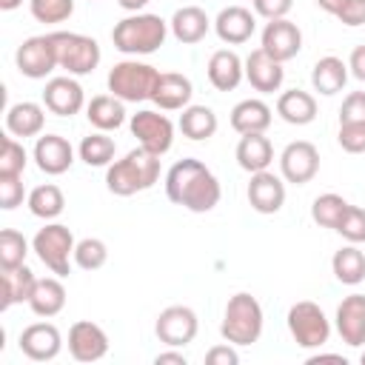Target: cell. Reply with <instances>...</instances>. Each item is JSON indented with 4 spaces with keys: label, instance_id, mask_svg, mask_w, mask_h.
<instances>
[{
    "label": "cell",
    "instance_id": "obj_1",
    "mask_svg": "<svg viewBox=\"0 0 365 365\" xmlns=\"http://www.w3.org/2000/svg\"><path fill=\"white\" fill-rule=\"evenodd\" d=\"M165 194L174 205L185 211L208 214L211 208L220 205L222 188L205 163H200L197 157H182L165 174Z\"/></svg>",
    "mask_w": 365,
    "mask_h": 365
},
{
    "label": "cell",
    "instance_id": "obj_2",
    "mask_svg": "<svg viewBox=\"0 0 365 365\" xmlns=\"http://www.w3.org/2000/svg\"><path fill=\"white\" fill-rule=\"evenodd\" d=\"M157 180H160V157L143 145L131 148L123 160H114L106 168V188L114 197H131L148 191Z\"/></svg>",
    "mask_w": 365,
    "mask_h": 365
},
{
    "label": "cell",
    "instance_id": "obj_3",
    "mask_svg": "<svg viewBox=\"0 0 365 365\" xmlns=\"http://www.w3.org/2000/svg\"><path fill=\"white\" fill-rule=\"evenodd\" d=\"M168 31H171L168 20H163L160 14L137 11V14H128L120 23H114L111 43L117 51H123L128 57H140V54H154L165 43Z\"/></svg>",
    "mask_w": 365,
    "mask_h": 365
},
{
    "label": "cell",
    "instance_id": "obj_4",
    "mask_svg": "<svg viewBox=\"0 0 365 365\" xmlns=\"http://www.w3.org/2000/svg\"><path fill=\"white\" fill-rule=\"evenodd\" d=\"M262 325H265V314L254 294L237 291L234 297H228L222 322H220V336L225 342H231L237 348L254 345L262 336Z\"/></svg>",
    "mask_w": 365,
    "mask_h": 365
},
{
    "label": "cell",
    "instance_id": "obj_5",
    "mask_svg": "<svg viewBox=\"0 0 365 365\" xmlns=\"http://www.w3.org/2000/svg\"><path fill=\"white\" fill-rule=\"evenodd\" d=\"M157 77H160V71L154 66L131 57V60L114 63L106 83H108V91L114 97H120L123 103H143V100H151Z\"/></svg>",
    "mask_w": 365,
    "mask_h": 365
},
{
    "label": "cell",
    "instance_id": "obj_6",
    "mask_svg": "<svg viewBox=\"0 0 365 365\" xmlns=\"http://www.w3.org/2000/svg\"><path fill=\"white\" fill-rule=\"evenodd\" d=\"M74 234L68 225L63 222H46L34 240H31V251L37 254V259L57 277H68L71 274V259H74Z\"/></svg>",
    "mask_w": 365,
    "mask_h": 365
},
{
    "label": "cell",
    "instance_id": "obj_7",
    "mask_svg": "<svg viewBox=\"0 0 365 365\" xmlns=\"http://www.w3.org/2000/svg\"><path fill=\"white\" fill-rule=\"evenodd\" d=\"M54 40V51H57V66L66 68L71 77H83L91 74L100 66V43L88 34L80 31H51Z\"/></svg>",
    "mask_w": 365,
    "mask_h": 365
},
{
    "label": "cell",
    "instance_id": "obj_8",
    "mask_svg": "<svg viewBox=\"0 0 365 365\" xmlns=\"http://www.w3.org/2000/svg\"><path fill=\"white\" fill-rule=\"evenodd\" d=\"M288 331L294 336V342L299 348H322L331 336V319L325 317V311L311 302V299H299L288 308Z\"/></svg>",
    "mask_w": 365,
    "mask_h": 365
},
{
    "label": "cell",
    "instance_id": "obj_9",
    "mask_svg": "<svg viewBox=\"0 0 365 365\" xmlns=\"http://www.w3.org/2000/svg\"><path fill=\"white\" fill-rule=\"evenodd\" d=\"M14 66L29 80H46L57 66V51L51 34H34L26 37L14 51Z\"/></svg>",
    "mask_w": 365,
    "mask_h": 365
},
{
    "label": "cell",
    "instance_id": "obj_10",
    "mask_svg": "<svg viewBox=\"0 0 365 365\" xmlns=\"http://www.w3.org/2000/svg\"><path fill=\"white\" fill-rule=\"evenodd\" d=\"M128 128H131V134L137 137V143H140L143 148H148L151 154H157V157L168 154L171 145H174V123H171L165 114H160V111L143 108V111L131 114Z\"/></svg>",
    "mask_w": 365,
    "mask_h": 365
},
{
    "label": "cell",
    "instance_id": "obj_11",
    "mask_svg": "<svg viewBox=\"0 0 365 365\" xmlns=\"http://www.w3.org/2000/svg\"><path fill=\"white\" fill-rule=\"evenodd\" d=\"M197 331H200V319L188 305H168L157 314V322H154L157 339L168 348H185L188 342H194Z\"/></svg>",
    "mask_w": 365,
    "mask_h": 365
},
{
    "label": "cell",
    "instance_id": "obj_12",
    "mask_svg": "<svg viewBox=\"0 0 365 365\" xmlns=\"http://www.w3.org/2000/svg\"><path fill=\"white\" fill-rule=\"evenodd\" d=\"M319 171V151L308 140H294L279 154V177L291 185H305Z\"/></svg>",
    "mask_w": 365,
    "mask_h": 365
},
{
    "label": "cell",
    "instance_id": "obj_13",
    "mask_svg": "<svg viewBox=\"0 0 365 365\" xmlns=\"http://www.w3.org/2000/svg\"><path fill=\"white\" fill-rule=\"evenodd\" d=\"M259 48L265 54H271L274 60L279 63H288L299 54L302 48V31L297 23H291L288 17H279V20H268L265 29H262V37H259Z\"/></svg>",
    "mask_w": 365,
    "mask_h": 365
},
{
    "label": "cell",
    "instance_id": "obj_14",
    "mask_svg": "<svg viewBox=\"0 0 365 365\" xmlns=\"http://www.w3.org/2000/svg\"><path fill=\"white\" fill-rule=\"evenodd\" d=\"M20 351L31 362H51L63 351V334L54 322H31L20 331Z\"/></svg>",
    "mask_w": 365,
    "mask_h": 365
},
{
    "label": "cell",
    "instance_id": "obj_15",
    "mask_svg": "<svg viewBox=\"0 0 365 365\" xmlns=\"http://www.w3.org/2000/svg\"><path fill=\"white\" fill-rule=\"evenodd\" d=\"M43 106L57 117H74L86 108V91L71 74L51 77L43 88Z\"/></svg>",
    "mask_w": 365,
    "mask_h": 365
},
{
    "label": "cell",
    "instance_id": "obj_16",
    "mask_svg": "<svg viewBox=\"0 0 365 365\" xmlns=\"http://www.w3.org/2000/svg\"><path fill=\"white\" fill-rule=\"evenodd\" d=\"M68 354L77 362H97L108 354V334L91 322V319H77L68 328Z\"/></svg>",
    "mask_w": 365,
    "mask_h": 365
},
{
    "label": "cell",
    "instance_id": "obj_17",
    "mask_svg": "<svg viewBox=\"0 0 365 365\" xmlns=\"http://www.w3.org/2000/svg\"><path fill=\"white\" fill-rule=\"evenodd\" d=\"M31 157L37 168L48 177H60L74 165V148L63 134H40Z\"/></svg>",
    "mask_w": 365,
    "mask_h": 365
},
{
    "label": "cell",
    "instance_id": "obj_18",
    "mask_svg": "<svg viewBox=\"0 0 365 365\" xmlns=\"http://www.w3.org/2000/svg\"><path fill=\"white\" fill-rule=\"evenodd\" d=\"M248 205L257 214H277L285 205V180L277 177L274 171H257L251 174V182L245 188Z\"/></svg>",
    "mask_w": 365,
    "mask_h": 365
},
{
    "label": "cell",
    "instance_id": "obj_19",
    "mask_svg": "<svg viewBox=\"0 0 365 365\" xmlns=\"http://www.w3.org/2000/svg\"><path fill=\"white\" fill-rule=\"evenodd\" d=\"M334 325L345 345L362 348L365 345V294H348L336 305Z\"/></svg>",
    "mask_w": 365,
    "mask_h": 365
},
{
    "label": "cell",
    "instance_id": "obj_20",
    "mask_svg": "<svg viewBox=\"0 0 365 365\" xmlns=\"http://www.w3.org/2000/svg\"><path fill=\"white\" fill-rule=\"evenodd\" d=\"M214 31L222 43L228 46H242L254 37L257 31V17L251 9L245 6H225L217 17H214Z\"/></svg>",
    "mask_w": 365,
    "mask_h": 365
},
{
    "label": "cell",
    "instance_id": "obj_21",
    "mask_svg": "<svg viewBox=\"0 0 365 365\" xmlns=\"http://www.w3.org/2000/svg\"><path fill=\"white\" fill-rule=\"evenodd\" d=\"M245 80L251 83L254 91L259 94H274L282 88L285 80V68L279 60H274L271 54H265L262 48H254L245 57Z\"/></svg>",
    "mask_w": 365,
    "mask_h": 365
},
{
    "label": "cell",
    "instance_id": "obj_22",
    "mask_svg": "<svg viewBox=\"0 0 365 365\" xmlns=\"http://www.w3.org/2000/svg\"><path fill=\"white\" fill-rule=\"evenodd\" d=\"M191 94H194V86H191V80L185 74L160 71L154 94H151V103L160 111H182L185 106H191Z\"/></svg>",
    "mask_w": 365,
    "mask_h": 365
},
{
    "label": "cell",
    "instance_id": "obj_23",
    "mask_svg": "<svg viewBox=\"0 0 365 365\" xmlns=\"http://www.w3.org/2000/svg\"><path fill=\"white\" fill-rule=\"evenodd\" d=\"M205 71H208V83L217 91H234L245 77V60L231 48H217L208 57Z\"/></svg>",
    "mask_w": 365,
    "mask_h": 365
},
{
    "label": "cell",
    "instance_id": "obj_24",
    "mask_svg": "<svg viewBox=\"0 0 365 365\" xmlns=\"http://www.w3.org/2000/svg\"><path fill=\"white\" fill-rule=\"evenodd\" d=\"M211 26H214V20L200 6H182L168 20V29H171L174 40H180L182 46H194V43L205 40V34H208Z\"/></svg>",
    "mask_w": 365,
    "mask_h": 365
},
{
    "label": "cell",
    "instance_id": "obj_25",
    "mask_svg": "<svg viewBox=\"0 0 365 365\" xmlns=\"http://www.w3.org/2000/svg\"><path fill=\"white\" fill-rule=\"evenodd\" d=\"M46 125V106L31 103V100H20L14 106L6 108V131L11 137H40Z\"/></svg>",
    "mask_w": 365,
    "mask_h": 365
},
{
    "label": "cell",
    "instance_id": "obj_26",
    "mask_svg": "<svg viewBox=\"0 0 365 365\" xmlns=\"http://www.w3.org/2000/svg\"><path fill=\"white\" fill-rule=\"evenodd\" d=\"M274 114H271V106L259 97H248V100H240L234 108H231V128L237 134H265L268 125H271Z\"/></svg>",
    "mask_w": 365,
    "mask_h": 365
},
{
    "label": "cell",
    "instance_id": "obj_27",
    "mask_svg": "<svg viewBox=\"0 0 365 365\" xmlns=\"http://www.w3.org/2000/svg\"><path fill=\"white\" fill-rule=\"evenodd\" d=\"M234 157H237L242 171L257 174V171H265L274 163V145L265 134H240Z\"/></svg>",
    "mask_w": 365,
    "mask_h": 365
},
{
    "label": "cell",
    "instance_id": "obj_28",
    "mask_svg": "<svg viewBox=\"0 0 365 365\" xmlns=\"http://www.w3.org/2000/svg\"><path fill=\"white\" fill-rule=\"evenodd\" d=\"M29 308L34 317H43V319H51L66 308V288H63L57 274L34 282V291L29 297Z\"/></svg>",
    "mask_w": 365,
    "mask_h": 365
},
{
    "label": "cell",
    "instance_id": "obj_29",
    "mask_svg": "<svg viewBox=\"0 0 365 365\" xmlns=\"http://www.w3.org/2000/svg\"><path fill=\"white\" fill-rule=\"evenodd\" d=\"M348 63H342L339 57H334V54H325V57H319L317 63H314V68H311V86H314V91H319L322 97H334V94H339L342 88H345V83H348Z\"/></svg>",
    "mask_w": 365,
    "mask_h": 365
},
{
    "label": "cell",
    "instance_id": "obj_30",
    "mask_svg": "<svg viewBox=\"0 0 365 365\" xmlns=\"http://www.w3.org/2000/svg\"><path fill=\"white\" fill-rule=\"evenodd\" d=\"M277 114L288 125H308L317 120V97L302 88H288L277 97Z\"/></svg>",
    "mask_w": 365,
    "mask_h": 365
},
{
    "label": "cell",
    "instance_id": "obj_31",
    "mask_svg": "<svg viewBox=\"0 0 365 365\" xmlns=\"http://www.w3.org/2000/svg\"><path fill=\"white\" fill-rule=\"evenodd\" d=\"M86 117L97 131H117L125 123V103L114 94H97L86 103Z\"/></svg>",
    "mask_w": 365,
    "mask_h": 365
},
{
    "label": "cell",
    "instance_id": "obj_32",
    "mask_svg": "<svg viewBox=\"0 0 365 365\" xmlns=\"http://www.w3.org/2000/svg\"><path fill=\"white\" fill-rule=\"evenodd\" d=\"M217 125H220L217 114L208 106H185L180 114V131H182V137H188L194 143L211 140L217 134Z\"/></svg>",
    "mask_w": 365,
    "mask_h": 365
},
{
    "label": "cell",
    "instance_id": "obj_33",
    "mask_svg": "<svg viewBox=\"0 0 365 365\" xmlns=\"http://www.w3.org/2000/svg\"><path fill=\"white\" fill-rule=\"evenodd\" d=\"M34 282H37V277L26 262L17 265V268L3 271V302H0V308L9 311L17 302H29V297L34 291Z\"/></svg>",
    "mask_w": 365,
    "mask_h": 365
},
{
    "label": "cell",
    "instance_id": "obj_34",
    "mask_svg": "<svg viewBox=\"0 0 365 365\" xmlns=\"http://www.w3.org/2000/svg\"><path fill=\"white\" fill-rule=\"evenodd\" d=\"M26 205H29V211H31L37 220H46V222H48V220H57V217L63 214V208H66V197H63L60 185H54V182H43V185H37V188L29 191Z\"/></svg>",
    "mask_w": 365,
    "mask_h": 365
},
{
    "label": "cell",
    "instance_id": "obj_35",
    "mask_svg": "<svg viewBox=\"0 0 365 365\" xmlns=\"http://www.w3.org/2000/svg\"><path fill=\"white\" fill-rule=\"evenodd\" d=\"M331 271L342 285H359L365 279V254L354 242H348L339 251H334Z\"/></svg>",
    "mask_w": 365,
    "mask_h": 365
},
{
    "label": "cell",
    "instance_id": "obj_36",
    "mask_svg": "<svg viewBox=\"0 0 365 365\" xmlns=\"http://www.w3.org/2000/svg\"><path fill=\"white\" fill-rule=\"evenodd\" d=\"M77 154H80V160H83L86 165H91V168H103V165L108 168V165L114 163L117 143L108 137V131H94V134H88V137L80 140Z\"/></svg>",
    "mask_w": 365,
    "mask_h": 365
},
{
    "label": "cell",
    "instance_id": "obj_37",
    "mask_svg": "<svg viewBox=\"0 0 365 365\" xmlns=\"http://www.w3.org/2000/svg\"><path fill=\"white\" fill-rule=\"evenodd\" d=\"M345 208H348V200L339 197V194H334V191H328V194H319V197L311 202V220H314L319 228H334V231H336V225H339Z\"/></svg>",
    "mask_w": 365,
    "mask_h": 365
},
{
    "label": "cell",
    "instance_id": "obj_38",
    "mask_svg": "<svg viewBox=\"0 0 365 365\" xmlns=\"http://www.w3.org/2000/svg\"><path fill=\"white\" fill-rule=\"evenodd\" d=\"M26 254H29V240L14 228H3L0 231V268L9 271V268L23 265Z\"/></svg>",
    "mask_w": 365,
    "mask_h": 365
},
{
    "label": "cell",
    "instance_id": "obj_39",
    "mask_svg": "<svg viewBox=\"0 0 365 365\" xmlns=\"http://www.w3.org/2000/svg\"><path fill=\"white\" fill-rule=\"evenodd\" d=\"M108 262V245L100 240V237H86V240H77L74 245V265L83 268V271H97Z\"/></svg>",
    "mask_w": 365,
    "mask_h": 365
},
{
    "label": "cell",
    "instance_id": "obj_40",
    "mask_svg": "<svg viewBox=\"0 0 365 365\" xmlns=\"http://www.w3.org/2000/svg\"><path fill=\"white\" fill-rule=\"evenodd\" d=\"M29 165V154L23 148L20 140L14 137H3V148H0V177H23Z\"/></svg>",
    "mask_w": 365,
    "mask_h": 365
},
{
    "label": "cell",
    "instance_id": "obj_41",
    "mask_svg": "<svg viewBox=\"0 0 365 365\" xmlns=\"http://www.w3.org/2000/svg\"><path fill=\"white\" fill-rule=\"evenodd\" d=\"M29 11L37 23H66L74 14V0H29Z\"/></svg>",
    "mask_w": 365,
    "mask_h": 365
},
{
    "label": "cell",
    "instance_id": "obj_42",
    "mask_svg": "<svg viewBox=\"0 0 365 365\" xmlns=\"http://www.w3.org/2000/svg\"><path fill=\"white\" fill-rule=\"evenodd\" d=\"M336 234L345 242H354V245L365 242V208L348 202V208H345V214H342V220L336 225Z\"/></svg>",
    "mask_w": 365,
    "mask_h": 365
},
{
    "label": "cell",
    "instance_id": "obj_43",
    "mask_svg": "<svg viewBox=\"0 0 365 365\" xmlns=\"http://www.w3.org/2000/svg\"><path fill=\"white\" fill-rule=\"evenodd\" d=\"M336 143L348 154H365V123H339Z\"/></svg>",
    "mask_w": 365,
    "mask_h": 365
},
{
    "label": "cell",
    "instance_id": "obj_44",
    "mask_svg": "<svg viewBox=\"0 0 365 365\" xmlns=\"http://www.w3.org/2000/svg\"><path fill=\"white\" fill-rule=\"evenodd\" d=\"M23 177H0V208L14 211L23 205Z\"/></svg>",
    "mask_w": 365,
    "mask_h": 365
},
{
    "label": "cell",
    "instance_id": "obj_45",
    "mask_svg": "<svg viewBox=\"0 0 365 365\" xmlns=\"http://www.w3.org/2000/svg\"><path fill=\"white\" fill-rule=\"evenodd\" d=\"M339 123H365V91H351L342 100Z\"/></svg>",
    "mask_w": 365,
    "mask_h": 365
},
{
    "label": "cell",
    "instance_id": "obj_46",
    "mask_svg": "<svg viewBox=\"0 0 365 365\" xmlns=\"http://www.w3.org/2000/svg\"><path fill=\"white\" fill-rule=\"evenodd\" d=\"M334 17H336L342 26H351V29L365 26V0H342L339 11H336Z\"/></svg>",
    "mask_w": 365,
    "mask_h": 365
},
{
    "label": "cell",
    "instance_id": "obj_47",
    "mask_svg": "<svg viewBox=\"0 0 365 365\" xmlns=\"http://www.w3.org/2000/svg\"><path fill=\"white\" fill-rule=\"evenodd\" d=\"M254 14L265 17V20H279L288 17V11L294 9V0H251Z\"/></svg>",
    "mask_w": 365,
    "mask_h": 365
},
{
    "label": "cell",
    "instance_id": "obj_48",
    "mask_svg": "<svg viewBox=\"0 0 365 365\" xmlns=\"http://www.w3.org/2000/svg\"><path fill=\"white\" fill-rule=\"evenodd\" d=\"M205 362L208 365H237L240 362V354H237V345L225 342V345H214L205 351Z\"/></svg>",
    "mask_w": 365,
    "mask_h": 365
},
{
    "label": "cell",
    "instance_id": "obj_49",
    "mask_svg": "<svg viewBox=\"0 0 365 365\" xmlns=\"http://www.w3.org/2000/svg\"><path fill=\"white\" fill-rule=\"evenodd\" d=\"M348 71H351L359 83H365V43L351 51V57H348Z\"/></svg>",
    "mask_w": 365,
    "mask_h": 365
},
{
    "label": "cell",
    "instance_id": "obj_50",
    "mask_svg": "<svg viewBox=\"0 0 365 365\" xmlns=\"http://www.w3.org/2000/svg\"><path fill=\"white\" fill-rule=\"evenodd\" d=\"M188 359H185V354L182 351H160L157 356H154V365H185Z\"/></svg>",
    "mask_w": 365,
    "mask_h": 365
},
{
    "label": "cell",
    "instance_id": "obj_51",
    "mask_svg": "<svg viewBox=\"0 0 365 365\" xmlns=\"http://www.w3.org/2000/svg\"><path fill=\"white\" fill-rule=\"evenodd\" d=\"M317 362H342L345 365V356L342 354H311L308 365H317Z\"/></svg>",
    "mask_w": 365,
    "mask_h": 365
},
{
    "label": "cell",
    "instance_id": "obj_52",
    "mask_svg": "<svg viewBox=\"0 0 365 365\" xmlns=\"http://www.w3.org/2000/svg\"><path fill=\"white\" fill-rule=\"evenodd\" d=\"M117 6L125 9V11H131V14H137V11H143L148 6V0H117Z\"/></svg>",
    "mask_w": 365,
    "mask_h": 365
},
{
    "label": "cell",
    "instance_id": "obj_53",
    "mask_svg": "<svg viewBox=\"0 0 365 365\" xmlns=\"http://www.w3.org/2000/svg\"><path fill=\"white\" fill-rule=\"evenodd\" d=\"M317 6H319L322 11H328V14H336L339 6H342V0H317Z\"/></svg>",
    "mask_w": 365,
    "mask_h": 365
},
{
    "label": "cell",
    "instance_id": "obj_54",
    "mask_svg": "<svg viewBox=\"0 0 365 365\" xmlns=\"http://www.w3.org/2000/svg\"><path fill=\"white\" fill-rule=\"evenodd\" d=\"M20 3H23V0H0V9H3V11H11V9H17Z\"/></svg>",
    "mask_w": 365,
    "mask_h": 365
},
{
    "label": "cell",
    "instance_id": "obj_55",
    "mask_svg": "<svg viewBox=\"0 0 365 365\" xmlns=\"http://www.w3.org/2000/svg\"><path fill=\"white\" fill-rule=\"evenodd\" d=\"M359 362H362V365H365V351H362V354H359Z\"/></svg>",
    "mask_w": 365,
    "mask_h": 365
},
{
    "label": "cell",
    "instance_id": "obj_56",
    "mask_svg": "<svg viewBox=\"0 0 365 365\" xmlns=\"http://www.w3.org/2000/svg\"><path fill=\"white\" fill-rule=\"evenodd\" d=\"M88 3H94V0H88Z\"/></svg>",
    "mask_w": 365,
    "mask_h": 365
}]
</instances>
